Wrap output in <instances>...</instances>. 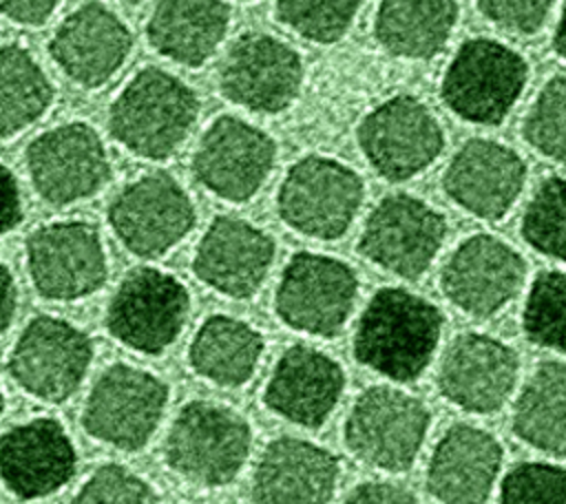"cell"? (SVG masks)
Listing matches in <instances>:
<instances>
[{"label":"cell","instance_id":"1","mask_svg":"<svg viewBox=\"0 0 566 504\" xmlns=\"http://www.w3.org/2000/svg\"><path fill=\"white\" fill-rule=\"evenodd\" d=\"M442 325V312L431 301L402 287H382L358 318L354 356L385 378L411 382L429 367Z\"/></svg>","mask_w":566,"mask_h":504},{"label":"cell","instance_id":"2","mask_svg":"<svg viewBox=\"0 0 566 504\" xmlns=\"http://www.w3.org/2000/svg\"><path fill=\"white\" fill-rule=\"evenodd\" d=\"M197 117V93L177 75L146 66L113 99L108 128L128 153L159 161L179 150Z\"/></svg>","mask_w":566,"mask_h":504},{"label":"cell","instance_id":"3","mask_svg":"<svg viewBox=\"0 0 566 504\" xmlns=\"http://www.w3.org/2000/svg\"><path fill=\"white\" fill-rule=\"evenodd\" d=\"M250 449L252 429L239 411L210 400H190L168 429L164 460L190 482L223 486L239 475Z\"/></svg>","mask_w":566,"mask_h":504},{"label":"cell","instance_id":"4","mask_svg":"<svg viewBox=\"0 0 566 504\" xmlns=\"http://www.w3.org/2000/svg\"><path fill=\"white\" fill-rule=\"evenodd\" d=\"M528 82L526 60L491 38L460 44L440 82L447 108L464 122L497 126L517 104Z\"/></svg>","mask_w":566,"mask_h":504},{"label":"cell","instance_id":"5","mask_svg":"<svg viewBox=\"0 0 566 504\" xmlns=\"http://www.w3.org/2000/svg\"><path fill=\"white\" fill-rule=\"evenodd\" d=\"M363 199L365 183L354 168L334 157L307 155L285 172L276 210L298 234L334 241L349 230Z\"/></svg>","mask_w":566,"mask_h":504},{"label":"cell","instance_id":"6","mask_svg":"<svg viewBox=\"0 0 566 504\" xmlns=\"http://www.w3.org/2000/svg\"><path fill=\"white\" fill-rule=\"evenodd\" d=\"M431 424L427 405L396 387L374 385L349 409L343 440L349 453L380 471H407Z\"/></svg>","mask_w":566,"mask_h":504},{"label":"cell","instance_id":"7","mask_svg":"<svg viewBox=\"0 0 566 504\" xmlns=\"http://www.w3.org/2000/svg\"><path fill=\"white\" fill-rule=\"evenodd\" d=\"M168 396V385L153 371L115 363L91 387L82 409V427L97 442L139 451L155 435Z\"/></svg>","mask_w":566,"mask_h":504},{"label":"cell","instance_id":"8","mask_svg":"<svg viewBox=\"0 0 566 504\" xmlns=\"http://www.w3.org/2000/svg\"><path fill=\"white\" fill-rule=\"evenodd\" d=\"M358 298V276L340 259L296 252L276 285V316L292 329L321 338L338 336Z\"/></svg>","mask_w":566,"mask_h":504},{"label":"cell","instance_id":"9","mask_svg":"<svg viewBox=\"0 0 566 504\" xmlns=\"http://www.w3.org/2000/svg\"><path fill=\"white\" fill-rule=\"evenodd\" d=\"M367 164L387 181L424 172L444 150V130L433 111L413 95H394L371 108L356 130Z\"/></svg>","mask_w":566,"mask_h":504},{"label":"cell","instance_id":"10","mask_svg":"<svg viewBox=\"0 0 566 504\" xmlns=\"http://www.w3.org/2000/svg\"><path fill=\"white\" fill-rule=\"evenodd\" d=\"M188 312L190 294L177 276L157 267H137L115 290L104 323L128 349L157 356L177 340Z\"/></svg>","mask_w":566,"mask_h":504},{"label":"cell","instance_id":"11","mask_svg":"<svg viewBox=\"0 0 566 504\" xmlns=\"http://www.w3.org/2000/svg\"><path fill=\"white\" fill-rule=\"evenodd\" d=\"M91 360V336L64 318L44 314L31 318L13 343L7 371L29 396L64 402L80 389Z\"/></svg>","mask_w":566,"mask_h":504},{"label":"cell","instance_id":"12","mask_svg":"<svg viewBox=\"0 0 566 504\" xmlns=\"http://www.w3.org/2000/svg\"><path fill=\"white\" fill-rule=\"evenodd\" d=\"M27 272L42 298L80 301L95 294L108 276L99 230L88 221H55L27 237Z\"/></svg>","mask_w":566,"mask_h":504},{"label":"cell","instance_id":"13","mask_svg":"<svg viewBox=\"0 0 566 504\" xmlns=\"http://www.w3.org/2000/svg\"><path fill=\"white\" fill-rule=\"evenodd\" d=\"M447 237V219L427 201L396 192L369 212L358 239V252L374 265L400 279H420L433 263Z\"/></svg>","mask_w":566,"mask_h":504},{"label":"cell","instance_id":"14","mask_svg":"<svg viewBox=\"0 0 566 504\" xmlns=\"http://www.w3.org/2000/svg\"><path fill=\"white\" fill-rule=\"evenodd\" d=\"M190 195L168 172L144 175L124 186L108 208V223L124 248L142 259L170 252L195 228Z\"/></svg>","mask_w":566,"mask_h":504},{"label":"cell","instance_id":"15","mask_svg":"<svg viewBox=\"0 0 566 504\" xmlns=\"http://www.w3.org/2000/svg\"><path fill=\"white\" fill-rule=\"evenodd\" d=\"M24 157L35 192L51 206L84 201L111 179L106 146L86 122H66L44 130L27 146Z\"/></svg>","mask_w":566,"mask_h":504},{"label":"cell","instance_id":"16","mask_svg":"<svg viewBox=\"0 0 566 504\" xmlns=\"http://www.w3.org/2000/svg\"><path fill=\"white\" fill-rule=\"evenodd\" d=\"M303 77V60L287 42L248 31L230 44L221 60L219 91L241 108L274 115L294 104Z\"/></svg>","mask_w":566,"mask_h":504},{"label":"cell","instance_id":"17","mask_svg":"<svg viewBox=\"0 0 566 504\" xmlns=\"http://www.w3.org/2000/svg\"><path fill=\"white\" fill-rule=\"evenodd\" d=\"M276 164V141L259 126L219 115L192 155L195 179L214 197L232 203L252 199Z\"/></svg>","mask_w":566,"mask_h":504},{"label":"cell","instance_id":"18","mask_svg":"<svg viewBox=\"0 0 566 504\" xmlns=\"http://www.w3.org/2000/svg\"><path fill=\"white\" fill-rule=\"evenodd\" d=\"M526 261L493 234H473L458 243L440 272L444 296L473 318H491L522 290Z\"/></svg>","mask_w":566,"mask_h":504},{"label":"cell","instance_id":"19","mask_svg":"<svg viewBox=\"0 0 566 504\" xmlns=\"http://www.w3.org/2000/svg\"><path fill=\"white\" fill-rule=\"evenodd\" d=\"M526 183V164L506 144L475 137L462 144L442 172L444 195L464 212L497 221L515 206Z\"/></svg>","mask_w":566,"mask_h":504},{"label":"cell","instance_id":"20","mask_svg":"<svg viewBox=\"0 0 566 504\" xmlns=\"http://www.w3.org/2000/svg\"><path fill=\"white\" fill-rule=\"evenodd\" d=\"M520 376L517 351L486 334L467 332L447 347L440 369V393L469 413H495L504 407Z\"/></svg>","mask_w":566,"mask_h":504},{"label":"cell","instance_id":"21","mask_svg":"<svg viewBox=\"0 0 566 504\" xmlns=\"http://www.w3.org/2000/svg\"><path fill=\"white\" fill-rule=\"evenodd\" d=\"M274 239L254 223L221 214L212 219L192 256L195 276L230 298L259 292L274 263Z\"/></svg>","mask_w":566,"mask_h":504},{"label":"cell","instance_id":"22","mask_svg":"<svg viewBox=\"0 0 566 504\" xmlns=\"http://www.w3.org/2000/svg\"><path fill=\"white\" fill-rule=\"evenodd\" d=\"M75 466V444L55 418H33L0 435V482L18 500L53 495Z\"/></svg>","mask_w":566,"mask_h":504},{"label":"cell","instance_id":"23","mask_svg":"<svg viewBox=\"0 0 566 504\" xmlns=\"http://www.w3.org/2000/svg\"><path fill=\"white\" fill-rule=\"evenodd\" d=\"M133 33L102 2H86L66 15L49 42L57 69L82 88L106 84L128 60Z\"/></svg>","mask_w":566,"mask_h":504},{"label":"cell","instance_id":"24","mask_svg":"<svg viewBox=\"0 0 566 504\" xmlns=\"http://www.w3.org/2000/svg\"><path fill=\"white\" fill-rule=\"evenodd\" d=\"M345 389L343 367L325 351L292 345L276 360L263 391L270 411L305 429H318Z\"/></svg>","mask_w":566,"mask_h":504},{"label":"cell","instance_id":"25","mask_svg":"<svg viewBox=\"0 0 566 504\" xmlns=\"http://www.w3.org/2000/svg\"><path fill=\"white\" fill-rule=\"evenodd\" d=\"M338 460L327 449L276 438L261 453L252 475L254 504H329L338 482Z\"/></svg>","mask_w":566,"mask_h":504},{"label":"cell","instance_id":"26","mask_svg":"<svg viewBox=\"0 0 566 504\" xmlns=\"http://www.w3.org/2000/svg\"><path fill=\"white\" fill-rule=\"evenodd\" d=\"M500 466V442L489 431L460 422L444 431L429 458L427 491L442 504H486Z\"/></svg>","mask_w":566,"mask_h":504},{"label":"cell","instance_id":"27","mask_svg":"<svg viewBox=\"0 0 566 504\" xmlns=\"http://www.w3.org/2000/svg\"><path fill=\"white\" fill-rule=\"evenodd\" d=\"M228 27L230 4L226 0H157L146 38L159 55L197 69L219 49Z\"/></svg>","mask_w":566,"mask_h":504},{"label":"cell","instance_id":"28","mask_svg":"<svg viewBox=\"0 0 566 504\" xmlns=\"http://www.w3.org/2000/svg\"><path fill=\"white\" fill-rule=\"evenodd\" d=\"M458 15V0H380L374 38L396 57L429 60L447 46Z\"/></svg>","mask_w":566,"mask_h":504},{"label":"cell","instance_id":"29","mask_svg":"<svg viewBox=\"0 0 566 504\" xmlns=\"http://www.w3.org/2000/svg\"><path fill=\"white\" fill-rule=\"evenodd\" d=\"M263 336L245 321L214 314L208 316L188 347V363L197 376L217 387L245 385L263 356Z\"/></svg>","mask_w":566,"mask_h":504},{"label":"cell","instance_id":"30","mask_svg":"<svg viewBox=\"0 0 566 504\" xmlns=\"http://www.w3.org/2000/svg\"><path fill=\"white\" fill-rule=\"evenodd\" d=\"M511 424L528 447L566 458V363L546 360L535 367L515 400Z\"/></svg>","mask_w":566,"mask_h":504},{"label":"cell","instance_id":"31","mask_svg":"<svg viewBox=\"0 0 566 504\" xmlns=\"http://www.w3.org/2000/svg\"><path fill=\"white\" fill-rule=\"evenodd\" d=\"M55 91L22 44L0 46V139L27 130L51 106Z\"/></svg>","mask_w":566,"mask_h":504},{"label":"cell","instance_id":"32","mask_svg":"<svg viewBox=\"0 0 566 504\" xmlns=\"http://www.w3.org/2000/svg\"><path fill=\"white\" fill-rule=\"evenodd\" d=\"M522 327L531 343L566 354V272L546 270L531 283Z\"/></svg>","mask_w":566,"mask_h":504},{"label":"cell","instance_id":"33","mask_svg":"<svg viewBox=\"0 0 566 504\" xmlns=\"http://www.w3.org/2000/svg\"><path fill=\"white\" fill-rule=\"evenodd\" d=\"M520 232L539 254L566 263V179L548 177L533 192Z\"/></svg>","mask_w":566,"mask_h":504},{"label":"cell","instance_id":"34","mask_svg":"<svg viewBox=\"0 0 566 504\" xmlns=\"http://www.w3.org/2000/svg\"><path fill=\"white\" fill-rule=\"evenodd\" d=\"M363 0H276V18L303 40L338 42L354 24Z\"/></svg>","mask_w":566,"mask_h":504},{"label":"cell","instance_id":"35","mask_svg":"<svg viewBox=\"0 0 566 504\" xmlns=\"http://www.w3.org/2000/svg\"><path fill=\"white\" fill-rule=\"evenodd\" d=\"M524 139L542 157L566 166V75L551 77L535 95L524 119Z\"/></svg>","mask_w":566,"mask_h":504},{"label":"cell","instance_id":"36","mask_svg":"<svg viewBox=\"0 0 566 504\" xmlns=\"http://www.w3.org/2000/svg\"><path fill=\"white\" fill-rule=\"evenodd\" d=\"M500 504H566V469L551 462L513 466L502 480Z\"/></svg>","mask_w":566,"mask_h":504},{"label":"cell","instance_id":"37","mask_svg":"<svg viewBox=\"0 0 566 504\" xmlns=\"http://www.w3.org/2000/svg\"><path fill=\"white\" fill-rule=\"evenodd\" d=\"M71 504H157V493L142 475L111 462L91 473Z\"/></svg>","mask_w":566,"mask_h":504},{"label":"cell","instance_id":"38","mask_svg":"<svg viewBox=\"0 0 566 504\" xmlns=\"http://www.w3.org/2000/svg\"><path fill=\"white\" fill-rule=\"evenodd\" d=\"M553 4L555 0H478L480 13L513 35H533L539 31Z\"/></svg>","mask_w":566,"mask_h":504},{"label":"cell","instance_id":"39","mask_svg":"<svg viewBox=\"0 0 566 504\" xmlns=\"http://www.w3.org/2000/svg\"><path fill=\"white\" fill-rule=\"evenodd\" d=\"M345 504H418V500L405 486L391 482H365L347 495Z\"/></svg>","mask_w":566,"mask_h":504},{"label":"cell","instance_id":"40","mask_svg":"<svg viewBox=\"0 0 566 504\" xmlns=\"http://www.w3.org/2000/svg\"><path fill=\"white\" fill-rule=\"evenodd\" d=\"M22 221V195L15 175L0 164V237Z\"/></svg>","mask_w":566,"mask_h":504},{"label":"cell","instance_id":"41","mask_svg":"<svg viewBox=\"0 0 566 504\" xmlns=\"http://www.w3.org/2000/svg\"><path fill=\"white\" fill-rule=\"evenodd\" d=\"M57 4L60 0H0V13L18 24L40 27L53 15Z\"/></svg>","mask_w":566,"mask_h":504},{"label":"cell","instance_id":"42","mask_svg":"<svg viewBox=\"0 0 566 504\" xmlns=\"http://www.w3.org/2000/svg\"><path fill=\"white\" fill-rule=\"evenodd\" d=\"M18 309V287L11 270L0 263V332H4L15 316Z\"/></svg>","mask_w":566,"mask_h":504},{"label":"cell","instance_id":"43","mask_svg":"<svg viewBox=\"0 0 566 504\" xmlns=\"http://www.w3.org/2000/svg\"><path fill=\"white\" fill-rule=\"evenodd\" d=\"M553 46H555L557 55L566 62V2L562 7V13H559V20H557V27H555Z\"/></svg>","mask_w":566,"mask_h":504},{"label":"cell","instance_id":"44","mask_svg":"<svg viewBox=\"0 0 566 504\" xmlns=\"http://www.w3.org/2000/svg\"><path fill=\"white\" fill-rule=\"evenodd\" d=\"M2 409H4V393H2V389H0V413H2Z\"/></svg>","mask_w":566,"mask_h":504},{"label":"cell","instance_id":"45","mask_svg":"<svg viewBox=\"0 0 566 504\" xmlns=\"http://www.w3.org/2000/svg\"><path fill=\"white\" fill-rule=\"evenodd\" d=\"M122 2H137V0H122Z\"/></svg>","mask_w":566,"mask_h":504}]
</instances>
